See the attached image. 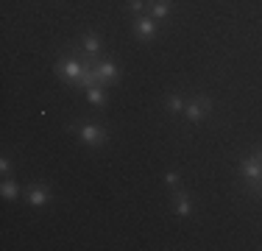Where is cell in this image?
Listing matches in <instances>:
<instances>
[{"label":"cell","instance_id":"6da1fadb","mask_svg":"<svg viewBox=\"0 0 262 251\" xmlns=\"http://www.w3.org/2000/svg\"><path fill=\"white\" fill-rule=\"evenodd\" d=\"M67 131H73V134H78V140L84 142V145H106L109 142V129L101 123H70L67 126Z\"/></svg>","mask_w":262,"mask_h":251},{"label":"cell","instance_id":"7a4b0ae2","mask_svg":"<svg viewBox=\"0 0 262 251\" xmlns=\"http://www.w3.org/2000/svg\"><path fill=\"white\" fill-rule=\"evenodd\" d=\"M84 70H86V67H84V61H81L78 50H73L70 56H64V59L56 61V75H61V78L70 81V84H78V78H81V73H84Z\"/></svg>","mask_w":262,"mask_h":251},{"label":"cell","instance_id":"3957f363","mask_svg":"<svg viewBox=\"0 0 262 251\" xmlns=\"http://www.w3.org/2000/svg\"><path fill=\"white\" fill-rule=\"evenodd\" d=\"M212 109H215V103H212V98H209V95H195L192 100H187V106H184V117H187V123H201Z\"/></svg>","mask_w":262,"mask_h":251},{"label":"cell","instance_id":"277c9868","mask_svg":"<svg viewBox=\"0 0 262 251\" xmlns=\"http://www.w3.org/2000/svg\"><path fill=\"white\" fill-rule=\"evenodd\" d=\"M134 34H137V39H142V42H154L157 34H159V23L154 20V17L140 14L134 20Z\"/></svg>","mask_w":262,"mask_h":251},{"label":"cell","instance_id":"5b68a950","mask_svg":"<svg viewBox=\"0 0 262 251\" xmlns=\"http://www.w3.org/2000/svg\"><path fill=\"white\" fill-rule=\"evenodd\" d=\"M95 70H98L101 84H106V87H112V84H117V81H120V70H117V65L112 59H98Z\"/></svg>","mask_w":262,"mask_h":251},{"label":"cell","instance_id":"8992f818","mask_svg":"<svg viewBox=\"0 0 262 251\" xmlns=\"http://www.w3.org/2000/svg\"><path fill=\"white\" fill-rule=\"evenodd\" d=\"M173 212H176L179 218H190L192 212H195V204H192V198L187 196L184 190L173 193Z\"/></svg>","mask_w":262,"mask_h":251},{"label":"cell","instance_id":"52a82bcc","mask_svg":"<svg viewBox=\"0 0 262 251\" xmlns=\"http://www.w3.org/2000/svg\"><path fill=\"white\" fill-rule=\"evenodd\" d=\"M28 204L34 206V210H42V206H48V204H51V190H48L45 184L28 187Z\"/></svg>","mask_w":262,"mask_h":251},{"label":"cell","instance_id":"ba28073f","mask_svg":"<svg viewBox=\"0 0 262 251\" xmlns=\"http://www.w3.org/2000/svg\"><path fill=\"white\" fill-rule=\"evenodd\" d=\"M173 9V0H148V11H151L154 20H165Z\"/></svg>","mask_w":262,"mask_h":251},{"label":"cell","instance_id":"9c48e42d","mask_svg":"<svg viewBox=\"0 0 262 251\" xmlns=\"http://www.w3.org/2000/svg\"><path fill=\"white\" fill-rule=\"evenodd\" d=\"M101 84V78H98V70L95 67H86L84 73H81V78H78V90H92V87H98Z\"/></svg>","mask_w":262,"mask_h":251},{"label":"cell","instance_id":"30bf717a","mask_svg":"<svg viewBox=\"0 0 262 251\" xmlns=\"http://www.w3.org/2000/svg\"><path fill=\"white\" fill-rule=\"evenodd\" d=\"M81 45H84V50L90 56H95V59H98V53H101V36H98V34H92V31H90V34H84V36H81Z\"/></svg>","mask_w":262,"mask_h":251},{"label":"cell","instance_id":"8fae6325","mask_svg":"<svg viewBox=\"0 0 262 251\" xmlns=\"http://www.w3.org/2000/svg\"><path fill=\"white\" fill-rule=\"evenodd\" d=\"M86 100H90L92 106H106V92H103V87L98 84V87H92V90H86Z\"/></svg>","mask_w":262,"mask_h":251},{"label":"cell","instance_id":"7c38bea8","mask_svg":"<svg viewBox=\"0 0 262 251\" xmlns=\"http://www.w3.org/2000/svg\"><path fill=\"white\" fill-rule=\"evenodd\" d=\"M165 106H167V112L176 117V115H184V106H187V103H184L179 95H167V98H165Z\"/></svg>","mask_w":262,"mask_h":251},{"label":"cell","instance_id":"4fadbf2b","mask_svg":"<svg viewBox=\"0 0 262 251\" xmlns=\"http://www.w3.org/2000/svg\"><path fill=\"white\" fill-rule=\"evenodd\" d=\"M0 193H3V198L9 201H17V196H20V184L11 179H3V187H0Z\"/></svg>","mask_w":262,"mask_h":251},{"label":"cell","instance_id":"5bb4252c","mask_svg":"<svg viewBox=\"0 0 262 251\" xmlns=\"http://www.w3.org/2000/svg\"><path fill=\"white\" fill-rule=\"evenodd\" d=\"M126 9L131 11V14H137V17H140L142 11L148 9V0H126Z\"/></svg>","mask_w":262,"mask_h":251},{"label":"cell","instance_id":"9a60e30c","mask_svg":"<svg viewBox=\"0 0 262 251\" xmlns=\"http://www.w3.org/2000/svg\"><path fill=\"white\" fill-rule=\"evenodd\" d=\"M165 184L170 187V190H179V173L176 171H167L165 173Z\"/></svg>","mask_w":262,"mask_h":251},{"label":"cell","instance_id":"2e32d148","mask_svg":"<svg viewBox=\"0 0 262 251\" xmlns=\"http://www.w3.org/2000/svg\"><path fill=\"white\" fill-rule=\"evenodd\" d=\"M0 173H3V179H9V176H11V162L6 159V156L0 159Z\"/></svg>","mask_w":262,"mask_h":251},{"label":"cell","instance_id":"e0dca14e","mask_svg":"<svg viewBox=\"0 0 262 251\" xmlns=\"http://www.w3.org/2000/svg\"><path fill=\"white\" fill-rule=\"evenodd\" d=\"M257 156H259V162H262V148H259V151H257Z\"/></svg>","mask_w":262,"mask_h":251}]
</instances>
